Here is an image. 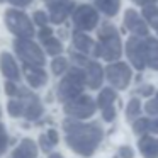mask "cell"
<instances>
[{
  "label": "cell",
  "mask_w": 158,
  "mask_h": 158,
  "mask_svg": "<svg viewBox=\"0 0 158 158\" xmlns=\"http://www.w3.org/2000/svg\"><path fill=\"white\" fill-rule=\"evenodd\" d=\"M87 72V85L90 87V89H99L100 83H102V68H100L99 63L95 61H89L85 65Z\"/></svg>",
  "instance_id": "cell-13"
},
{
  "label": "cell",
  "mask_w": 158,
  "mask_h": 158,
  "mask_svg": "<svg viewBox=\"0 0 158 158\" xmlns=\"http://www.w3.org/2000/svg\"><path fill=\"white\" fill-rule=\"evenodd\" d=\"M144 49H146V65L153 70H158V41L153 38H146Z\"/></svg>",
  "instance_id": "cell-16"
},
{
  "label": "cell",
  "mask_w": 158,
  "mask_h": 158,
  "mask_svg": "<svg viewBox=\"0 0 158 158\" xmlns=\"http://www.w3.org/2000/svg\"><path fill=\"white\" fill-rule=\"evenodd\" d=\"M126 55L134 68L141 70L146 66V49H144V39L133 36L126 43Z\"/></svg>",
  "instance_id": "cell-8"
},
{
  "label": "cell",
  "mask_w": 158,
  "mask_h": 158,
  "mask_svg": "<svg viewBox=\"0 0 158 158\" xmlns=\"http://www.w3.org/2000/svg\"><path fill=\"white\" fill-rule=\"evenodd\" d=\"M156 32H158V29H156Z\"/></svg>",
  "instance_id": "cell-42"
},
{
  "label": "cell",
  "mask_w": 158,
  "mask_h": 158,
  "mask_svg": "<svg viewBox=\"0 0 158 158\" xmlns=\"http://www.w3.org/2000/svg\"><path fill=\"white\" fill-rule=\"evenodd\" d=\"M102 117L106 121H112L114 117H116V109H114L112 106L110 107H106V109H102Z\"/></svg>",
  "instance_id": "cell-32"
},
{
  "label": "cell",
  "mask_w": 158,
  "mask_h": 158,
  "mask_svg": "<svg viewBox=\"0 0 158 158\" xmlns=\"http://www.w3.org/2000/svg\"><path fill=\"white\" fill-rule=\"evenodd\" d=\"M73 5L75 4L70 2V0H55V2H51V4H49L51 21L55 22V24H61V22L68 17L70 12H72Z\"/></svg>",
  "instance_id": "cell-11"
},
{
  "label": "cell",
  "mask_w": 158,
  "mask_h": 158,
  "mask_svg": "<svg viewBox=\"0 0 158 158\" xmlns=\"http://www.w3.org/2000/svg\"><path fill=\"white\" fill-rule=\"evenodd\" d=\"M68 68V61H66L65 58H55L51 63V70L55 75H61L65 70Z\"/></svg>",
  "instance_id": "cell-26"
},
{
  "label": "cell",
  "mask_w": 158,
  "mask_h": 158,
  "mask_svg": "<svg viewBox=\"0 0 158 158\" xmlns=\"http://www.w3.org/2000/svg\"><path fill=\"white\" fill-rule=\"evenodd\" d=\"M138 92L143 97H151V95H155V87L153 85H141L138 89Z\"/></svg>",
  "instance_id": "cell-29"
},
{
  "label": "cell",
  "mask_w": 158,
  "mask_h": 158,
  "mask_svg": "<svg viewBox=\"0 0 158 158\" xmlns=\"http://www.w3.org/2000/svg\"><path fill=\"white\" fill-rule=\"evenodd\" d=\"M43 44H44V48H46V51L49 53V55H53V56H56V55H60L61 53V43L58 41L56 38H48V39H43Z\"/></svg>",
  "instance_id": "cell-21"
},
{
  "label": "cell",
  "mask_w": 158,
  "mask_h": 158,
  "mask_svg": "<svg viewBox=\"0 0 158 158\" xmlns=\"http://www.w3.org/2000/svg\"><path fill=\"white\" fill-rule=\"evenodd\" d=\"M106 75H107V80L110 82V85L114 89H126L131 82V68L126 65V63H110L109 66L106 68Z\"/></svg>",
  "instance_id": "cell-7"
},
{
  "label": "cell",
  "mask_w": 158,
  "mask_h": 158,
  "mask_svg": "<svg viewBox=\"0 0 158 158\" xmlns=\"http://www.w3.org/2000/svg\"><path fill=\"white\" fill-rule=\"evenodd\" d=\"M121 53H123V46L116 27L109 22L102 24V27L99 29V43L95 44L94 55L104 58L106 61H116Z\"/></svg>",
  "instance_id": "cell-2"
},
{
  "label": "cell",
  "mask_w": 158,
  "mask_h": 158,
  "mask_svg": "<svg viewBox=\"0 0 158 158\" xmlns=\"http://www.w3.org/2000/svg\"><path fill=\"white\" fill-rule=\"evenodd\" d=\"M124 26H126L127 31H131L134 36H138V38H139V36H148L146 24L141 21L139 14H138L136 10H133V9L126 10V14H124Z\"/></svg>",
  "instance_id": "cell-10"
},
{
  "label": "cell",
  "mask_w": 158,
  "mask_h": 158,
  "mask_svg": "<svg viewBox=\"0 0 158 158\" xmlns=\"http://www.w3.org/2000/svg\"><path fill=\"white\" fill-rule=\"evenodd\" d=\"M0 2H4V0H0Z\"/></svg>",
  "instance_id": "cell-41"
},
{
  "label": "cell",
  "mask_w": 158,
  "mask_h": 158,
  "mask_svg": "<svg viewBox=\"0 0 158 158\" xmlns=\"http://www.w3.org/2000/svg\"><path fill=\"white\" fill-rule=\"evenodd\" d=\"M34 21H36V24H39V26H43V27H46V24H48V15L44 14V12H34Z\"/></svg>",
  "instance_id": "cell-28"
},
{
  "label": "cell",
  "mask_w": 158,
  "mask_h": 158,
  "mask_svg": "<svg viewBox=\"0 0 158 158\" xmlns=\"http://www.w3.org/2000/svg\"><path fill=\"white\" fill-rule=\"evenodd\" d=\"M7 109H9V114H10V116L19 117V116L24 114V104L19 102V100H10L9 106H7Z\"/></svg>",
  "instance_id": "cell-25"
},
{
  "label": "cell",
  "mask_w": 158,
  "mask_h": 158,
  "mask_svg": "<svg viewBox=\"0 0 158 158\" xmlns=\"http://www.w3.org/2000/svg\"><path fill=\"white\" fill-rule=\"evenodd\" d=\"M133 131L136 134H144L150 131V119H144V117H139L138 121L133 123Z\"/></svg>",
  "instance_id": "cell-24"
},
{
  "label": "cell",
  "mask_w": 158,
  "mask_h": 158,
  "mask_svg": "<svg viewBox=\"0 0 158 158\" xmlns=\"http://www.w3.org/2000/svg\"><path fill=\"white\" fill-rule=\"evenodd\" d=\"M116 92L112 89H102V92L99 94V99H97V106L100 109H106V107H110L112 102L116 100Z\"/></svg>",
  "instance_id": "cell-19"
},
{
  "label": "cell",
  "mask_w": 158,
  "mask_h": 158,
  "mask_svg": "<svg viewBox=\"0 0 158 158\" xmlns=\"http://www.w3.org/2000/svg\"><path fill=\"white\" fill-rule=\"evenodd\" d=\"M17 150L24 155V158H36V155H38V146L31 139H24Z\"/></svg>",
  "instance_id": "cell-20"
},
{
  "label": "cell",
  "mask_w": 158,
  "mask_h": 158,
  "mask_svg": "<svg viewBox=\"0 0 158 158\" xmlns=\"http://www.w3.org/2000/svg\"><path fill=\"white\" fill-rule=\"evenodd\" d=\"M144 110H146V114H150V116H158V92L153 95V99H150L146 102Z\"/></svg>",
  "instance_id": "cell-27"
},
{
  "label": "cell",
  "mask_w": 158,
  "mask_h": 158,
  "mask_svg": "<svg viewBox=\"0 0 158 158\" xmlns=\"http://www.w3.org/2000/svg\"><path fill=\"white\" fill-rule=\"evenodd\" d=\"M15 51H17L19 58L24 61L26 66H43L44 65V55L39 49L38 44H34L29 39H17L14 43Z\"/></svg>",
  "instance_id": "cell-4"
},
{
  "label": "cell",
  "mask_w": 158,
  "mask_h": 158,
  "mask_svg": "<svg viewBox=\"0 0 158 158\" xmlns=\"http://www.w3.org/2000/svg\"><path fill=\"white\" fill-rule=\"evenodd\" d=\"M5 92H7V95H17L19 89L14 85V82H7L5 83Z\"/></svg>",
  "instance_id": "cell-34"
},
{
  "label": "cell",
  "mask_w": 158,
  "mask_h": 158,
  "mask_svg": "<svg viewBox=\"0 0 158 158\" xmlns=\"http://www.w3.org/2000/svg\"><path fill=\"white\" fill-rule=\"evenodd\" d=\"M85 83H87L85 72H82L78 68L68 70L66 77L61 80V83L58 87V99L63 100V102H70V100L80 97V92H82Z\"/></svg>",
  "instance_id": "cell-3"
},
{
  "label": "cell",
  "mask_w": 158,
  "mask_h": 158,
  "mask_svg": "<svg viewBox=\"0 0 158 158\" xmlns=\"http://www.w3.org/2000/svg\"><path fill=\"white\" fill-rule=\"evenodd\" d=\"M139 151L144 158H158V139L151 136H143L139 141Z\"/></svg>",
  "instance_id": "cell-14"
},
{
  "label": "cell",
  "mask_w": 158,
  "mask_h": 158,
  "mask_svg": "<svg viewBox=\"0 0 158 158\" xmlns=\"http://www.w3.org/2000/svg\"><path fill=\"white\" fill-rule=\"evenodd\" d=\"M150 131L155 134H158V117H155L153 121H150Z\"/></svg>",
  "instance_id": "cell-39"
},
{
  "label": "cell",
  "mask_w": 158,
  "mask_h": 158,
  "mask_svg": "<svg viewBox=\"0 0 158 158\" xmlns=\"http://www.w3.org/2000/svg\"><path fill=\"white\" fill-rule=\"evenodd\" d=\"M63 127L66 131V143L75 153L82 156L94 155L95 148L99 146L102 139V127L97 123L83 124L75 119H66L63 123Z\"/></svg>",
  "instance_id": "cell-1"
},
{
  "label": "cell",
  "mask_w": 158,
  "mask_h": 158,
  "mask_svg": "<svg viewBox=\"0 0 158 158\" xmlns=\"http://www.w3.org/2000/svg\"><path fill=\"white\" fill-rule=\"evenodd\" d=\"M73 44H75V48L78 49L80 53H89L90 49L94 48V41L89 38V36H85L83 32H78L77 31L75 34H73Z\"/></svg>",
  "instance_id": "cell-18"
},
{
  "label": "cell",
  "mask_w": 158,
  "mask_h": 158,
  "mask_svg": "<svg viewBox=\"0 0 158 158\" xmlns=\"http://www.w3.org/2000/svg\"><path fill=\"white\" fill-rule=\"evenodd\" d=\"M139 114H141V102H139V99L133 97V99L129 100V104H127V107H126V116H127V119L133 121L134 117H138Z\"/></svg>",
  "instance_id": "cell-22"
},
{
  "label": "cell",
  "mask_w": 158,
  "mask_h": 158,
  "mask_svg": "<svg viewBox=\"0 0 158 158\" xmlns=\"http://www.w3.org/2000/svg\"><path fill=\"white\" fill-rule=\"evenodd\" d=\"M10 4H14V5H19V7H26V5H29L32 2V0H9Z\"/></svg>",
  "instance_id": "cell-38"
},
{
  "label": "cell",
  "mask_w": 158,
  "mask_h": 158,
  "mask_svg": "<svg viewBox=\"0 0 158 158\" xmlns=\"http://www.w3.org/2000/svg\"><path fill=\"white\" fill-rule=\"evenodd\" d=\"M5 24H7L9 31H12L21 39H29L34 34V29H32V24L29 22L27 15L19 10H14V9L5 12Z\"/></svg>",
  "instance_id": "cell-5"
},
{
  "label": "cell",
  "mask_w": 158,
  "mask_h": 158,
  "mask_svg": "<svg viewBox=\"0 0 158 158\" xmlns=\"http://www.w3.org/2000/svg\"><path fill=\"white\" fill-rule=\"evenodd\" d=\"M39 143H41V148H43V151H49L53 146H55V144H53L51 141L48 139V136H46V134H43V136L39 138Z\"/></svg>",
  "instance_id": "cell-33"
},
{
  "label": "cell",
  "mask_w": 158,
  "mask_h": 158,
  "mask_svg": "<svg viewBox=\"0 0 158 158\" xmlns=\"http://www.w3.org/2000/svg\"><path fill=\"white\" fill-rule=\"evenodd\" d=\"M72 60L77 63H80V65H87V63H89V60L85 58V55H77V53H72Z\"/></svg>",
  "instance_id": "cell-35"
},
{
  "label": "cell",
  "mask_w": 158,
  "mask_h": 158,
  "mask_svg": "<svg viewBox=\"0 0 158 158\" xmlns=\"http://www.w3.org/2000/svg\"><path fill=\"white\" fill-rule=\"evenodd\" d=\"M5 148H7V134H5L4 126L0 124V155L5 151Z\"/></svg>",
  "instance_id": "cell-30"
},
{
  "label": "cell",
  "mask_w": 158,
  "mask_h": 158,
  "mask_svg": "<svg viewBox=\"0 0 158 158\" xmlns=\"http://www.w3.org/2000/svg\"><path fill=\"white\" fill-rule=\"evenodd\" d=\"M99 22V14L92 5H80L73 12V24L82 31H90Z\"/></svg>",
  "instance_id": "cell-9"
},
{
  "label": "cell",
  "mask_w": 158,
  "mask_h": 158,
  "mask_svg": "<svg viewBox=\"0 0 158 158\" xmlns=\"http://www.w3.org/2000/svg\"><path fill=\"white\" fill-rule=\"evenodd\" d=\"M0 70L7 78L10 80H19V68H17V63L14 61L9 53H2L0 55Z\"/></svg>",
  "instance_id": "cell-12"
},
{
  "label": "cell",
  "mask_w": 158,
  "mask_h": 158,
  "mask_svg": "<svg viewBox=\"0 0 158 158\" xmlns=\"http://www.w3.org/2000/svg\"><path fill=\"white\" fill-rule=\"evenodd\" d=\"M95 102L92 100V97L89 95H80L77 99L70 100L65 104V112L68 116L75 117V119H85V117L94 116L95 112Z\"/></svg>",
  "instance_id": "cell-6"
},
{
  "label": "cell",
  "mask_w": 158,
  "mask_h": 158,
  "mask_svg": "<svg viewBox=\"0 0 158 158\" xmlns=\"http://www.w3.org/2000/svg\"><path fill=\"white\" fill-rule=\"evenodd\" d=\"M46 136H48V139L51 141L53 144H56V143H58V133H56L55 129H49V131H48V134H46Z\"/></svg>",
  "instance_id": "cell-36"
},
{
  "label": "cell",
  "mask_w": 158,
  "mask_h": 158,
  "mask_svg": "<svg viewBox=\"0 0 158 158\" xmlns=\"http://www.w3.org/2000/svg\"><path fill=\"white\" fill-rule=\"evenodd\" d=\"M24 73H26V78L27 82L31 83L32 87H41L46 83L48 77L46 73L41 70V66H26L24 65Z\"/></svg>",
  "instance_id": "cell-15"
},
{
  "label": "cell",
  "mask_w": 158,
  "mask_h": 158,
  "mask_svg": "<svg viewBox=\"0 0 158 158\" xmlns=\"http://www.w3.org/2000/svg\"><path fill=\"white\" fill-rule=\"evenodd\" d=\"M49 158H63V156H61V155H58V153H55V155H51Z\"/></svg>",
  "instance_id": "cell-40"
},
{
  "label": "cell",
  "mask_w": 158,
  "mask_h": 158,
  "mask_svg": "<svg viewBox=\"0 0 158 158\" xmlns=\"http://www.w3.org/2000/svg\"><path fill=\"white\" fill-rule=\"evenodd\" d=\"M95 5L102 14H106L107 17H112L119 10L121 0H95Z\"/></svg>",
  "instance_id": "cell-17"
},
{
  "label": "cell",
  "mask_w": 158,
  "mask_h": 158,
  "mask_svg": "<svg viewBox=\"0 0 158 158\" xmlns=\"http://www.w3.org/2000/svg\"><path fill=\"white\" fill-rule=\"evenodd\" d=\"M143 17L153 26L155 29H158V9L155 5H150V7L143 9Z\"/></svg>",
  "instance_id": "cell-23"
},
{
  "label": "cell",
  "mask_w": 158,
  "mask_h": 158,
  "mask_svg": "<svg viewBox=\"0 0 158 158\" xmlns=\"http://www.w3.org/2000/svg\"><path fill=\"white\" fill-rule=\"evenodd\" d=\"M133 2H136V4L141 5V7H150V5H155L156 0H133Z\"/></svg>",
  "instance_id": "cell-37"
},
{
  "label": "cell",
  "mask_w": 158,
  "mask_h": 158,
  "mask_svg": "<svg viewBox=\"0 0 158 158\" xmlns=\"http://www.w3.org/2000/svg\"><path fill=\"white\" fill-rule=\"evenodd\" d=\"M119 156L121 158H134V151L131 146H121L119 148Z\"/></svg>",
  "instance_id": "cell-31"
}]
</instances>
